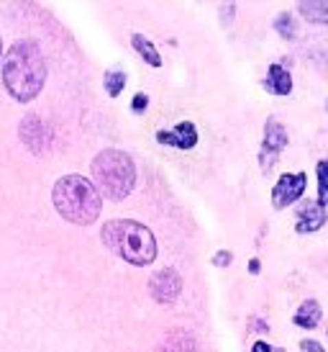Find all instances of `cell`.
Instances as JSON below:
<instances>
[{
    "label": "cell",
    "instance_id": "obj_1",
    "mask_svg": "<svg viewBox=\"0 0 328 352\" xmlns=\"http://www.w3.org/2000/svg\"><path fill=\"white\" fill-rule=\"evenodd\" d=\"M47 82V59L39 44L31 39L16 41L3 57V85L21 103H29Z\"/></svg>",
    "mask_w": 328,
    "mask_h": 352
},
{
    "label": "cell",
    "instance_id": "obj_2",
    "mask_svg": "<svg viewBox=\"0 0 328 352\" xmlns=\"http://www.w3.org/2000/svg\"><path fill=\"white\" fill-rule=\"evenodd\" d=\"M51 204L57 214L69 224L87 226L97 221L103 211V198L95 190V186L82 175H65L59 177L51 188Z\"/></svg>",
    "mask_w": 328,
    "mask_h": 352
},
{
    "label": "cell",
    "instance_id": "obj_3",
    "mask_svg": "<svg viewBox=\"0 0 328 352\" xmlns=\"http://www.w3.org/2000/svg\"><path fill=\"white\" fill-rule=\"evenodd\" d=\"M100 239L108 250H113L128 265L144 267V265H152L156 260V239L152 234V229L141 221H131V219L106 221L100 229Z\"/></svg>",
    "mask_w": 328,
    "mask_h": 352
},
{
    "label": "cell",
    "instance_id": "obj_4",
    "mask_svg": "<svg viewBox=\"0 0 328 352\" xmlns=\"http://www.w3.org/2000/svg\"><path fill=\"white\" fill-rule=\"evenodd\" d=\"M93 186L100 193V198L106 196L108 201H124L131 196V190L136 186V165L134 160L121 152V149H103L97 152L93 165Z\"/></svg>",
    "mask_w": 328,
    "mask_h": 352
},
{
    "label": "cell",
    "instance_id": "obj_5",
    "mask_svg": "<svg viewBox=\"0 0 328 352\" xmlns=\"http://www.w3.org/2000/svg\"><path fill=\"white\" fill-rule=\"evenodd\" d=\"M288 129L282 126L277 118H267L264 124V139H261V147H259V167L261 173H270L272 167L277 165L280 160L282 149L288 147Z\"/></svg>",
    "mask_w": 328,
    "mask_h": 352
},
{
    "label": "cell",
    "instance_id": "obj_6",
    "mask_svg": "<svg viewBox=\"0 0 328 352\" xmlns=\"http://www.w3.org/2000/svg\"><path fill=\"white\" fill-rule=\"evenodd\" d=\"M149 294L156 303L169 306L180 298L183 294V275L177 273L174 267H162L149 278Z\"/></svg>",
    "mask_w": 328,
    "mask_h": 352
},
{
    "label": "cell",
    "instance_id": "obj_7",
    "mask_svg": "<svg viewBox=\"0 0 328 352\" xmlns=\"http://www.w3.org/2000/svg\"><path fill=\"white\" fill-rule=\"evenodd\" d=\"M305 186H308V175L305 173H285V175H280V180L272 186V206L277 211L292 206L295 201L303 198Z\"/></svg>",
    "mask_w": 328,
    "mask_h": 352
},
{
    "label": "cell",
    "instance_id": "obj_8",
    "mask_svg": "<svg viewBox=\"0 0 328 352\" xmlns=\"http://www.w3.org/2000/svg\"><path fill=\"white\" fill-rule=\"evenodd\" d=\"M19 137H21V142H23V147L31 149L34 155L47 152L49 144H51V134H49L47 124H44L39 116L23 118V121H21V129H19Z\"/></svg>",
    "mask_w": 328,
    "mask_h": 352
},
{
    "label": "cell",
    "instance_id": "obj_9",
    "mask_svg": "<svg viewBox=\"0 0 328 352\" xmlns=\"http://www.w3.org/2000/svg\"><path fill=\"white\" fill-rule=\"evenodd\" d=\"M198 139L200 137H198V129H195L193 121H180L172 129H159L156 131V142L174 149H193L198 144Z\"/></svg>",
    "mask_w": 328,
    "mask_h": 352
},
{
    "label": "cell",
    "instance_id": "obj_10",
    "mask_svg": "<svg viewBox=\"0 0 328 352\" xmlns=\"http://www.w3.org/2000/svg\"><path fill=\"white\" fill-rule=\"evenodd\" d=\"M328 221V208L318 204V201H303L298 208V214H295V232L298 234H313V232H318L323 229Z\"/></svg>",
    "mask_w": 328,
    "mask_h": 352
},
{
    "label": "cell",
    "instance_id": "obj_11",
    "mask_svg": "<svg viewBox=\"0 0 328 352\" xmlns=\"http://www.w3.org/2000/svg\"><path fill=\"white\" fill-rule=\"evenodd\" d=\"M264 88L274 93V96H280V98H288L290 93H292V75H290L288 67H282V65H270L267 69V80H264Z\"/></svg>",
    "mask_w": 328,
    "mask_h": 352
},
{
    "label": "cell",
    "instance_id": "obj_12",
    "mask_svg": "<svg viewBox=\"0 0 328 352\" xmlns=\"http://www.w3.org/2000/svg\"><path fill=\"white\" fill-rule=\"evenodd\" d=\"M320 316H323L320 303L316 301V298H308V301H303L298 306V311L292 316V324L300 327V329H316L320 324Z\"/></svg>",
    "mask_w": 328,
    "mask_h": 352
},
{
    "label": "cell",
    "instance_id": "obj_13",
    "mask_svg": "<svg viewBox=\"0 0 328 352\" xmlns=\"http://www.w3.org/2000/svg\"><path fill=\"white\" fill-rule=\"evenodd\" d=\"M300 16L310 23H323L328 26V0H300L298 3Z\"/></svg>",
    "mask_w": 328,
    "mask_h": 352
},
{
    "label": "cell",
    "instance_id": "obj_14",
    "mask_svg": "<svg viewBox=\"0 0 328 352\" xmlns=\"http://www.w3.org/2000/svg\"><path fill=\"white\" fill-rule=\"evenodd\" d=\"M131 47L136 50V54L144 59L146 65H152V67H162V54L156 50L152 41L146 39L144 34H134L131 36Z\"/></svg>",
    "mask_w": 328,
    "mask_h": 352
},
{
    "label": "cell",
    "instance_id": "obj_15",
    "mask_svg": "<svg viewBox=\"0 0 328 352\" xmlns=\"http://www.w3.org/2000/svg\"><path fill=\"white\" fill-rule=\"evenodd\" d=\"M103 85H106V93L110 98H118L126 88V72L124 69H108L106 78H103Z\"/></svg>",
    "mask_w": 328,
    "mask_h": 352
},
{
    "label": "cell",
    "instance_id": "obj_16",
    "mask_svg": "<svg viewBox=\"0 0 328 352\" xmlns=\"http://www.w3.org/2000/svg\"><path fill=\"white\" fill-rule=\"evenodd\" d=\"M274 31L285 36V39H298V23H295V16L292 13H280L274 19Z\"/></svg>",
    "mask_w": 328,
    "mask_h": 352
},
{
    "label": "cell",
    "instance_id": "obj_17",
    "mask_svg": "<svg viewBox=\"0 0 328 352\" xmlns=\"http://www.w3.org/2000/svg\"><path fill=\"white\" fill-rule=\"evenodd\" d=\"M316 177H318V204L328 208V160H320L316 165Z\"/></svg>",
    "mask_w": 328,
    "mask_h": 352
},
{
    "label": "cell",
    "instance_id": "obj_18",
    "mask_svg": "<svg viewBox=\"0 0 328 352\" xmlns=\"http://www.w3.org/2000/svg\"><path fill=\"white\" fill-rule=\"evenodd\" d=\"M215 267H229V265L233 263V252L231 250H218V252L213 254V260H211Z\"/></svg>",
    "mask_w": 328,
    "mask_h": 352
},
{
    "label": "cell",
    "instance_id": "obj_19",
    "mask_svg": "<svg viewBox=\"0 0 328 352\" xmlns=\"http://www.w3.org/2000/svg\"><path fill=\"white\" fill-rule=\"evenodd\" d=\"M146 108H149V96L146 93H136L134 100H131V111L134 113H144Z\"/></svg>",
    "mask_w": 328,
    "mask_h": 352
},
{
    "label": "cell",
    "instance_id": "obj_20",
    "mask_svg": "<svg viewBox=\"0 0 328 352\" xmlns=\"http://www.w3.org/2000/svg\"><path fill=\"white\" fill-rule=\"evenodd\" d=\"M300 350L303 352H326V347L320 342H316V340H303L300 342Z\"/></svg>",
    "mask_w": 328,
    "mask_h": 352
},
{
    "label": "cell",
    "instance_id": "obj_21",
    "mask_svg": "<svg viewBox=\"0 0 328 352\" xmlns=\"http://www.w3.org/2000/svg\"><path fill=\"white\" fill-rule=\"evenodd\" d=\"M251 352H282L280 347H272L270 342H264V340H259V342L251 344Z\"/></svg>",
    "mask_w": 328,
    "mask_h": 352
},
{
    "label": "cell",
    "instance_id": "obj_22",
    "mask_svg": "<svg viewBox=\"0 0 328 352\" xmlns=\"http://www.w3.org/2000/svg\"><path fill=\"white\" fill-rule=\"evenodd\" d=\"M259 270H261V260H257V257H254V260H249V273L259 275Z\"/></svg>",
    "mask_w": 328,
    "mask_h": 352
},
{
    "label": "cell",
    "instance_id": "obj_23",
    "mask_svg": "<svg viewBox=\"0 0 328 352\" xmlns=\"http://www.w3.org/2000/svg\"><path fill=\"white\" fill-rule=\"evenodd\" d=\"M0 54H3V44H0Z\"/></svg>",
    "mask_w": 328,
    "mask_h": 352
}]
</instances>
